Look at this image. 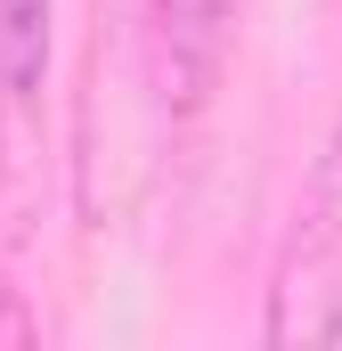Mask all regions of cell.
Wrapping results in <instances>:
<instances>
[{
  "instance_id": "2",
  "label": "cell",
  "mask_w": 342,
  "mask_h": 351,
  "mask_svg": "<svg viewBox=\"0 0 342 351\" xmlns=\"http://www.w3.org/2000/svg\"><path fill=\"white\" fill-rule=\"evenodd\" d=\"M33 335H41V319L25 311V294H16V286H0V351H25Z\"/></svg>"
},
{
  "instance_id": "1",
  "label": "cell",
  "mask_w": 342,
  "mask_h": 351,
  "mask_svg": "<svg viewBox=\"0 0 342 351\" xmlns=\"http://www.w3.org/2000/svg\"><path fill=\"white\" fill-rule=\"evenodd\" d=\"M49 8L57 0H0V106H33L49 66Z\"/></svg>"
}]
</instances>
